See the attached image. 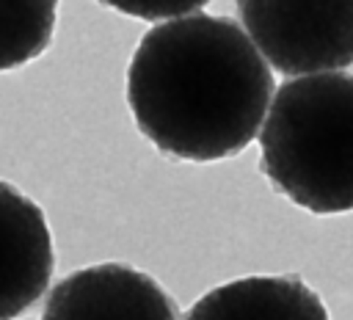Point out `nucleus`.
<instances>
[{
  "label": "nucleus",
  "mask_w": 353,
  "mask_h": 320,
  "mask_svg": "<svg viewBox=\"0 0 353 320\" xmlns=\"http://www.w3.org/2000/svg\"><path fill=\"white\" fill-rule=\"evenodd\" d=\"M273 72L248 33L210 14L154 25L127 66L138 130L168 157L215 163L240 154L262 130Z\"/></svg>",
  "instance_id": "f257e3e1"
},
{
  "label": "nucleus",
  "mask_w": 353,
  "mask_h": 320,
  "mask_svg": "<svg viewBox=\"0 0 353 320\" xmlns=\"http://www.w3.org/2000/svg\"><path fill=\"white\" fill-rule=\"evenodd\" d=\"M265 177L314 215L353 210V74L320 72L279 86L259 130Z\"/></svg>",
  "instance_id": "f03ea898"
},
{
  "label": "nucleus",
  "mask_w": 353,
  "mask_h": 320,
  "mask_svg": "<svg viewBox=\"0 0 353 320\" xmlns=\"http://www.w3.org/2000/svg\"><path fill=\"white\" fill-rule=\"evenodd\" d=\"M237 14L268 66L287 77L353 63V0H237Z\"/></svg>",
  "instance_id": "7ed1b4c3"
},
{
  "label": "nucleus",
  "mask_w": 353,
  "mask_h": 320,
  "mask_svg": "<svg viewBox=\"0 0 353 320\" xmlns=\"http://www.w3.org/2000/svg\"><path fill=\"white\" fill-rule=\"evenodd\" d=\"M41 320H179V312L149 273L102 262L61 279L44 303Z\"/></svg>",
  "instance_id": "20e7f679"
},
{
  "label": "nucleus",
  "mask_w": 353,
  "mask_h": 320,
  "mask_svg": "<svg viewBox=\"0 0 353 320\" xmlns=\"http://www.w3.org/2000/svg\"><path fill=\"white\" fill-rule=\"evenodd\" d=\"M55 251L44 210L0 179V320L28 312L47 290Z\"/></svg>",
  "instance_id": "39448f33"
},
{
  "label": "nucleus",
  "mask_w": 353,
  "mask_h": 320,
  "mask_svg": "<svg viewBox=\"0 0 353 320\" xmlns=\"http://www.w3.org/2000/svg\"><path fill=\"white\" fill-rule=\"evenodd\" d=\"M185 320H331L301 276H245L204 292Z\"/></svg>",
  "instance_id": "423d86ee"
},
{
  "label": "nucleus",
  "mask_w": 353,
  "mask_h": 320,
  "mask_svg": "<svg viewBox=\"0 0 353 320\" xmlns=\"http://www.w3.org/2000/svg\"><path fill=\"white\" fill-rule=\"evenodd\" d=\"M58 0H0V72L39 58L55 33Z\"/></svg>",
  "instance_id": "0eeeda50"
},
{
  "label": "nucleus",
  "mask_w": 353,
  "mask_h": 320,
  "mask_svg": "<svg viewBox=\"0 0 353 320\" xmlns=\"http://www.w3.org/2000/svg\"><path fill=\"white\" fill-rule=\"evenodd\" d=\"M102 3L127 17L154 22V19H179L193 11L199 14V8H204L210 0H102Z\"/></svg>",
  "instance_id": "6e6552de"
}]
</instances>
